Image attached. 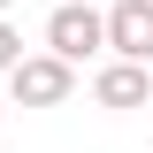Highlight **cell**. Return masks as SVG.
<instances>
[{"instance_id": "obj_4", "label": "cell", "mask_w": 153, "mask_h": 153, "mask_svg": "<svg viewBox=\"0 0 153 153\" xmlns=\"http://www.w3.org/2000/svg\"><path fill=\"white\" fill-rule=\"evenodd\" d=\"M92 100L100 107H153V69L146 61H107L92 76Z\"/></svg>"}, {"instance_id": "obj_5", "label": "cell", "mask_w": 153, "mask_h": 153, "mask_svg": "<svg viewBox=\"0 0 153 153\" xmlns=\"http://www.w3.org/2000/svg\"><path fill=\"white\" fill-rule=\"evenodd\" d=\"M16 61H23V31H16V23H8V16H0V76L16 69Z\"/></svg>"}, {"instance_id": "obj_6", "label": "cell", "mask_w": 153, "mask_h": 153, "mask_svg": "<svg viewBox=\"0 0 153 153\" xmlns=\"http://www.w3.org/2000/svg\"><path fill=\"white\" fill-rule=\"evenodd\" d=\"M8 8H16V0H0V16H8Z\"/></svg>"}, {"instance_id": "obj_2", "label": "cell", "mask_w": 153, "mask_h": 153, "mask_svg": "<svg viewBox=\"0 0 153 153\" xmlns=\"http://www.w3.org/2000/svg\"><path fill=\"white\" fill-rule=\"evenodd\" d=\"M8 92H16L23 107H61V100L76 92V69L54 61V54H23L16 69H8Z\"/></svg>"}, {"instance_id": "obj_1", "label": "cell", "mask_w": 153, "mask_h": 153, "mask_svg": "<svg viewBox=\"0 0 153 153\" xmlns=\"http://www.w3.org/2000/svg\"><path fill=\"white\" fill-rule=\"evenodd\" d=\"M46 54L54 61H84V54H107V38H100V8L92 0H61L54 8V23H46Z\"/></svg>"}, {"instance_id": "obj_3", "label": "cell", "mask_w": 153, "mask_h": 153, "mask_svg": "<svg viewBox=\"0 0 153 153\" xmlns=\"http://www.w3.org/2000/svg\"><path fill=\"white\" fill-rule=\"evenodd\" d=\"M100 38H107L115 61H146L153 69V0H115L100 16Z\"/></svg>"}]
</instances>
